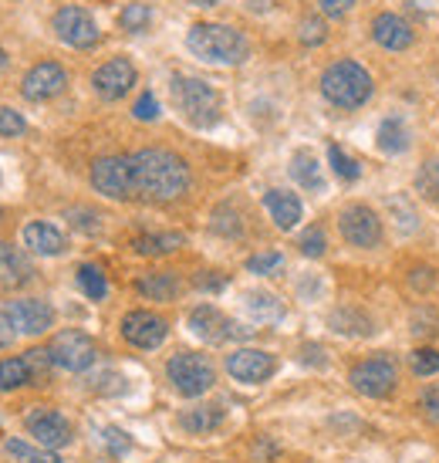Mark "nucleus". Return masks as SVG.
<instances>
[{
    "label": "nucleus",
    "instance_id": "20",
    "mask_svg": "<svg viewBox=\"0 0 439 463\" xmlns=\"http://www.w3.org/2000/svg\"><path fill=\"white\" fill-rule=\"evenodd\" d=\"M223 406H217V402H200V406H190V410L180 412V426L186 430V433H196V437H203V433H213V430H220V423H223Z\"/></svg>",
    "mask_w": 439,
    "mask_h": 463
},
{
    "label": "nucleus",
    "instance_id": "39",
    "mask_svg": "<svg viewBox=\"0 0 439 463\" xmlns=\"http://www.w3.org/2000/svg\"><path fill=\"white\" fill-rule=\"evenodd\" d=\"M68 220H71V227H78L81 233H95L102 227V217L98 213H91L85 206H75V210H68Z\"/></svg>",
    "mask_w": 439,
    "mask_h": 463
},
{
    "label": "nucleus",
    "instance_id": "14",
    "mask_svg": "<svg viewBox=\"0 0 439 463\" xmlns=\"http://www.w3.org/2000/svg\"><path fill=\"white\" fill-rule=\"evenodd\" d=\"M190 328H193L196 338H203L210 345H220V342H227V338H244V335H250L247 328H240V325L227 322L213 305H200V308L190 311Z\"/></svg>",
    "mask_w": 439,
    "mask_h": 463
},
{
    "label": "nucleus",
    "instance_id": "35",
    "mask_svg": "<svg viewBox=\"0 0 439 463\" xmlns=\"http://www.w3.org/2000/svg\"><path fill=\"white\" fill-rule=\"evenodd\" d=\"M328 159H332V169H335L341 180L351 183V180H359V176H362L359 163H355V159H351V156L345 153L341 146H328Z\"/></svg>",
    "mask_w": 439,
    "mask_h": 463
},
{
    "label": "nucleus",
    "instance_id": "5",
    "mask_svg": "<svg viewBox=\"0 0 439 463\" xmlns=\"http://www.w3.org/2000/svg\"><path fill=\"white\" fill-rule=\"evenodd\" d=\"M166 375L173 389L186 399H196L210 392L213 383H217V375H213V365H210L203 355H196V352H182V355H173L166 365Z\"/></svg>",
    "mask_w": 439,
    "mask_h": 463
},
{
    "label": "nucleus",
    "instance_id": "31",
    "mask_svg": "<svg viewBox=\"0 0 439 463\" xmlns=\"http://www.w3.org/2000/svg\"><path fill=\"white\" fill-rule=\"evenodd\" d=\"M7 453L14 463H61V457L44 447H27L24 439H7Z\"/></svg>",
    "mask_w": 439,
    "mask_h": 463
},
{
    "label": "nucleus",
    "instance_id": "28",
    "mask_svg": "<svg viewBox=\"0 0 439 463\" xmlns=\"http://www.w3.org/2000/svg\"><path fill=\"white\" fill-rule=\"evenodd\" d=\"M247 311H250L257 322H277V318L285 315V305L274 295H267V291H254V295H247Z\"/></svg>",
    "mask_w": 439,
    "mask_h": 463
},
{
    "label": "nucleus",
    "instance_id": "11",
    "mask_svg": "<svg viewBox=\"0 0 439 463\" xmlns=\"http://www.w3.org/2000/svg\"><path fill=\"white\" fill-rule=\"evenodd\" d=\"M24 430L34 437L38 447H44V450H58V447H68V443H71V426H68V420L61 412L44 410V406L27 412Z\"/></svg>",
    "mask_w": 439,
    "mask_h": 463
},
{
    "label": "nucleus",
    "instance_id": "23",
    "mask_svg": "<svg viewBox=\"0 0 439 463\" xmlns=\"http://www.w3.org/2000/svg\"><path fill=\"white\" fill-rule=\"evenodd\" d=\"M139 288V295L149 298V301H173V298L180 295V281L169 274V270H159V274H145L135 281Z\"/></svg>",
    "mask_w": 439,
    "mask_h": 463
},
{
    "label": "nucleus",
    "instance_id": "3",
    "mask_svg": "<svg viewBox=\"0 0 439 463\" xmlns=\"http://www.w3.org/2000/svg\"><path fill=\"white\" fill-rule=\"evenodd\" d=\"M173 105L180 109V116L193 126V129H210L220 122V91L193 75H176L169 85Z\"/></svg>",
    "mask_w": 439,
    "mask_h": 463
},
{
    "label": "nucleus",
    "instance_id": "47",
    "mask_svg": "<svg viewBox=\"0 0 439 463\" xmlns=\"http://www.w3.org/2000/svg\"><path fill=\"white\" fill-rule=\"evenodd\" d=\"M318 4H322V14H328V17H345L355 7V0H318Z\"/></svg>",
    "mask_w": 439,
    "mask_h": 463
},
{
    "label": "nucleus",
    "instance_id": "34",
    "mask_svg": "<svg viewBox=\"0 0 439 463\" xmlns=\"http://www.w3.org/2000/svg\"><path fill=\"white\" fill-rule=\"evenodd\" d=\"M281 268H285V254H277V250H260L254 258H247V270H250V274L271 278V274H277Z\"/></svg>",
    "mask_w": 439,
    "mask_h": 463
},
{
    "label": "nucleus",
    "instance_id": "6",
    "mask_svg": "<svg viewBox=\"0 0 439 463\" xmlns=\"http://www.w3.org/2000/svg\"><path fill=\"white\" fill-rule=\"evenodd\" d=\"M91 186L108 200H135L129 156H102L91 163Z\"/></svg>",
    "mask_w": 439,
    "mask_h": 463
},
{
    "label": "nucleus",
    "instance_id": "15",
    "mask_svg": "<svg viewBox=\"0 0 439 463\" xmlns=\"http://www.w3.org/2000/svg\"><path fill=\"white\" fill-rule=\"evenodd\" d=\"M274 355L271 352H260V348H240L227 359V373L237 379V383H247V386H257L264 379L274 375Z\"/></svg>",
    "mask_w": 439,
    "mask_h": 463
},
{
    "label": "nucleus",
    "instance_id": "10",
    "mask_svg": "<svg viewBox=\"0 0 439 463\" xmlns=\"http://www.w3.org/2000/svg\"><path fill=\"white\" fill-rule=\"evenodd\" d=\"M54 34L71 44V48H95L98 44V24H95V17H91L85 7H75V4H68L61 11L54 14Z\"/></svg>",
    "mask_w": 439,
    "mask_h": 463
},
{
    "label": "nucleus",
    "instance_id": "36",
    "mask_svg": "<svg viewBox=\"0 0 439 463\" xmlns=\"http://www.w3.org/2000/svg\"><path fill=\"white\" fill-rule=\"evenodd\" d=\"M416 186H419V194L439 203V159H429L426 166L419 169V176H416Z\"/></svg>",
    "mask_w": 439,
    "mask_h": 463
},
{
    "label": "nucleus",
    "instance_id": "7",
    "mask_svg": "<svg viewBox=\"0 0 439 463\" xmlns=\"http://www.w3.org/2000/svg\"><path fill=\"white\" fill-rule=\"evenodd\" d=\"M51 362L58 365V369H65V373H85V369H91V362H95V355H98V348H95V342H91L85 332H61L54 335L51 342Z\"/></svg>",
    "mask_w": 439,
    "mask_h": 463
},
{
    "label": "nucleus",
    "instance_id": "45",
    "mask_svg": "<svg viewBox=\"0 0 439 463\" xmlns=\"http://www.w3.org/2000/svg\"><path fill=\"white\" fill-rule=\"evenodd\" d=\"M419 410L426 412V420L439 423V383L423 389V396H419Z\"/></svg>",
    "mask_w": 439,
    "mask_h": 463
},
{
    "label": "nucleus",
    "instance_id": "48",
    "mask_svg": "<svg viewBox=\"0 0 439 463\" xmlns=\"http://www.w3.org/2000/svg\"><path fill=\"white\" fill-rule=\"evenodd\" d=\"M409 281H413L416 291H423V288H433V270H429V268H416Z\"/></svg>",
    "mask_w": 439,
    "mask_h": 463
},
{
    "label": "nucleus",
    "instance_id": "18",
    "mask_svg": "<svg viewBox=\"0 0 439 463\" xmlns=\"http://www.w3.org/2000/svg\"><path fill=\"white\" fill-rule=\"evenodd\" d=\"M372 38L386 48V52H406L413 44V24L399 17V14H378L372 21Z\"/></svg>",
    "mask_w": 439,
    "mask_h": 463
},
{
    "label": "nucleus",
    "instance_id": "1",
    "mask_svg": "<svg viewBox=\"0 0 439 463\" xmlns=\"http://www.w3.org/2000/svg\"><path fill=\"white\" fill-rule=\"evenodd\" d=\"M132 194L145 203H169L190 190V166L169 149H139L129 156Z\"/></svg>",
    "mask_w": 439,
    "mask_h": 463
},
{
    "label": "nucleus",
    "instance_id": "52",
    "mask_svg": "<svg viewBox=\"0 0 439 463\" xmlns=\"http://www.w3.org/2000/svg\"><path fill=\"white\" fill-rule=\"evenodd\" d=\"M7 68V54H4V48H0V71Z\"/></svg>",
    "mask_w": 439,
    "mask_h": 463
},
{
    "label": "nucleus",
    "instance_id": "26",
    "mask_svg": "<svg viewBox=\"0 0 439 463\" xmlns=\"http://www.w3.org/2000/svg\"><path fill=\"white\" fill-rule=\"evenodd\" d=\"M291 176H294L304 190H322V186H324L322 169H318V159H314V153H308V149L294 153V159H291Z\"/></svg>",
    "mask_w": 439,
    "mask_h": 463
},
{
    "label": "nucleus",
    "instance_id": "16",
    "mask_svg": "<svg viewBox=\"0 0 439 463\" xmlns=\"http://www.w3.org/2000/svg\"><path fill=\"white\" fill-rule=\"evenodd\" d=\"M166 322L159 315H153V311H129L122 318V335L135 348H159L166 342Z\"/></svg>",
    "mask_w": 439,
    "mask_h": 463
},
{
    "label": "nucleus",
    "instance_id": "33",
    "mask_svg": "<svg viewBox=\"0 0 439 463\" xmlns=\"http://www.w3.org/2000/svg\"><path fill=\"white\" fill-rule=\"evenodd\" d=\"M149 21H153V11H149L145 4H126V11L118 14V24L126 27V31H132V34L145 31Z\"/></svg>",
    "mask_w": 439,
    "mask_h": 463
},
{
    "label": "nucleus",
    "instance_id": "12",
    "mask_svg": "<svg viewBox=\"0 0 439 463\" xmlns=\"http://www.w3.org/2000/svg\"><path fill=\"white\" fill-rule=\"evenodd\" d=\"M65 85H68L65 68L54 65V61H41V65H34L24 75L21 91H24L27 102H48V99H54V95H61Z\"/></svg>",
    "mask_w": 439,
    "mask_h": 463
},
{
    "label": "nucleus",
    "instance_id": "4",
    "mask_svg": "<svg viewBox=\"0 0 439 463\" xmlns=\"http://www.w3.org/2000/svg\"><path fill=\"white\" fill-rule=\"evenodd\" d=\"M322 95L338 109H362L372 95V75L359 61H335L322 75Z\"/></svg>",
    "mask_w": 439,
    "mask_h": 463
},
{
    "label": "nucleus",
    "instance_id": "44",
    "mask_svg": "<svg viewBox=\"0 0 439 463\" xmlns=\"http://www.w3.org/2000/svg\"><path fill=\"white\" fill-rule=\"evenodd\" d=\"M413 332L416 335H439V315L433 308H423L413 315Z\"/></svg>",
    "mask_w": 439,
    "mask_h": 463
},
{
    "label": "nucleus",
    "instance_id": "46",
    "mask_svg": "<svg viewBox=\"0 0 439 463\" xmlns=\"http://www.w3.org/2000/svg\"><path fill=\"white\" fill-rule=\"evenodd\" d=\"M105 447L116 453V457H122V453H129L132 439H129V433H122V430H116V426H108V430H105Z\"/></svg>",
    "mask_w": 439,
    "mask_h": 463
},
{
    "label": "nucleus",
    "instance_id": "30",
    "mask_svg": "<svg viewBox=\"0 0 439 463\" xmlns=\"http://www.w3.org/2000/svg\"><path fill=\"white\" fill-rule=\"evenodd\" d=\"M78 288H81V295L91 298V301H102L108 295V281H105L102 268H95V264H81L78 268Z\"/></svg>",
    "mask_w": 439,
    "mask_h": 463
},
{
    "label": "nucleus",
    "instance_id": "41",
    "mask_svg": "<svg viewBox=\"0 0 439 463\" xmlns=\"http://www.w3.org/2000/svg\"><path fill=\"white\" fill-rule=\"evenodd\" d=\"M324 38H328V27H324L322 17H304L301 21V41L304 44H322Z\"/></svg>",
    "mask_w": 439,
    "mask_h": 463
},
{
    "label": "nucleus",
    "instance_id": "50",
    "mask_svg": "<svg viewBox=\"0 0 439 463\" xmlns=\"http://www.w3.org/2000/svg\"><path fill=\"white\" fill-rule=\"evenodd\" d=\"M196 288H200V291H220V288H223V278H213V274H200V278H196Z\"/></svg>",
    "mask_w": 439,
    "mask_h": 463
},
{
    "label": "nucleus",
    "instance_id": "22",
    "mask_svg": "<svg viewBox=\"0 0 439 463\" xmlns=\"http://www.w3.org/2000/svg\"><path fill=\"white\" fill-rule=\"evenodd\" d=\"M264 206H267V213H271V220L281 231H291L301 220V200L294 194H287V190H267Z\"/></svg>",
    "mask_w": 439,
    "mask_h": 463
},
{
    "label": "nucleus",
    "instance_id": "17",
    "mask_svg": "<svg viewBox=\"0 0 439 463\" xmlns=\"http://www.w3.org/2000/svg\"><path fill=\"white\" fill-rule=\"evenodd\" d=\"M7 318H11L14 332L44 335L54 325V311H51V305H48V301L24 298V301H11V305H7Z\"/></svg>",
    "mask_w": 439,
    "mask_h": 463
},
{
    "label": "nucleus",
    "instance_id": "38",
    "mask_svg": "<svg viewBox=\"0 0 439 463\" xmlns=\"http://www.w3.org/2000/svg\"><path fill=\"white\" fill-rule=\"evenodd\" d=\"M297 247H301V254L304 258H322L324 254V231L322 227H308V231L301 233V241H297Z\"/></svg>",
    "mask_w": 439,
    "mask_h": 463
},
{
    "label": "nucleus",
    "instance_id": "9",
    "mask_svg": "<svg viewBox=\"0 0 439 463\" xmlns=\"http://www.w3.org/2000/svg\"><path fill=\"white\" fill-rule=\"evenodd\" d=\"M349 383L355 386V392H362V396L382 399L396 389V383H399V369H396V362L392 359H369V362H359V365L351 369Z\"/></svg>",
    "mask_w": 439,
    "mask_h": 463
},
{
    "label": "nucleus",
    "instance_id": "25",
    "mask_svg": "<svg viewBox=\"0 0 439 463\" xmlns=\"http://www.w3.org/2000/svg\"><path fill=\"white\" fill-rule=\"evenodd\" d=\"M378 149L388 156H399L409 149V129H406L402 118H386L378 126Z\"/></svg>",
    "mask_w": 439,
    "mask_h": 463
},
{
    "label": "nucleus",
    "instance_id": "40",
    "mask_svg": "<svg viewBox=\"0 0 439 463\" xmlns=\"http://www.w3.org/2000/svg\"><path fill=\"white\" fill-rule=\"evenodd\" d=\"M213 231L227 233V237H237V233H240V220H237V213H233L230 206H220L217 213H213Z\"/></svg>",
    "mask_w": 439,
    "mask_h": 463
},
{
    "label": "nucleus",
    "instance_id": "21",
    "mask_svg": "<svg viewBox=\"0 0 439 463\" xmlns=\"http://www.w3.org/2000/svg\"><path fill=\"white\" fill-rule=\"evenodd\" d=\"M31 274H34V268L17 247L0 244V284L4 288H21V284L31 281Z\"/></svg>",
    "mask_w": 439,
    "mask_h": 463
},
{
    "label": "nucleus",
    "instance_id": "42",
    "mask_svg": "<svg viewBox=\"0 0 439 463\" xmlns=\"http://www.w3.org/2000/svg\"><path fill=\"white\" fill-rule=\"evenodd\" d=\"M27 122L21 118V112H14V109H0V136H24Z\"/></svg>",
    "mask_w": 439,
    "mask_h": 463
},
{
    "label": "nucleus",
    "instance_id": "29",
    "mask_svg": "<svg viewBox=\"0 0 439 463\" xmlns=\"http://www.w3.org/2000/svg\"><path fill=\"white\" fill-rule=\"evenodd\" d=\"M332 328L341 335H372V318L355 308H341L332 315Z\"/></svg>",
    "mask_w": 439,
    "mask_h": 463
},
{
    "label": "nucleus",
    "instance_id": "32",
    "mask_svg": "<svg viewBox=\"0 0 439 463\" xmlns=\"http://www.w3.org/2000/svg\"><path fill=\"white\" fill-rule=\"evenodd\" d=\"M24 359H27V369H31V386H44L54 365L51 352L48 348H31V352H24Z\"/></svg>",
    "mask_w": 439,
    "mask_h": 463
},
{
    "label": "nucleus",
    "instance_id": "43",
    "mask_svg": "<svg viewBox=\"0 0 439 463\" xmlns=\"http://www.w3.org/2000/svg\"><path fill=\"white\" fill-rule=\"evenodd\" d=\"M132 116L139 118V122H155V118H159V102H155L153 91L139 95V102L132 105Z\"/></svg>",
    "mask_w": 439,
    "mask_h": 463
},
{
    "label": "nucleus",
    "instance_id": "2",
    "mask_svg": "<svg viewBox=\"0 0 439 463\" xmlns=\"http://www.w3.org/2000/svg\"><path fill=\"white\" fill-rule=\"evenodd\" d=\"M186 48L207 65H244L250 54L244 34L227 24H193L186 34Z\"/></svg>",
    "mask_w": 439,
    "mask_h": 463
},
{
    "label": "nucleus",
    "instance_id": "49",
    "mask_svg": "<svg viewBox=\"0 0 439 463\" xmlns=\"http://www.w3.org/2000/svg\"><path fill=\"white\" fill-rule=\"evenodd\" d=\"M14 342V325L7 318V311H0V348H7Z\"/></svg>",
    "mask_w": 439,
    "mask_h": 463
},
{
    "label": "nucleus",
    "instance_id": "51",
    "mask_svg": "<svg viewBox=\"0 0 439 463\" xmlns=\"http://www.w3.org/2000/svg\"><path fill=\"white\" fill-rule=\"evenodd\" d=\"M193 4H200V7H213V4H220V0H193Z\"/></svg>",
    "mask_w": 439,
    "mask_h": 463
},
{
    "label": "nucleus",
    "instance_id": "19",
    "mask_svg": "<svg viewBox=\"0 0 439 463\" xmlns=\"http://www.w3.org/2000/svg\"><path fill=\"white\" fill-rule=\"evenodd\" d=\"M24 244L34 250V254H44V258H58L65 250V233L58 231L54 223H44V220H34L24 227Z\"/></svg>",
    "mask_w": 439,
    "mask_h": 463
},
{
    "label": "nucleus",
    "instance_id": "37",
    "mask_svg": "<svg viewBox=\"0 0 439 463\" xmlns=\"http://www.w3.org/2000/svg\"><path fill=\"white\" fill-rule=\"evenodd\" d=\"M409 362H413L416 375H436L439 373V352L436 348H416L413 355H409Z\"/></svg>",
    "mask_w": 439,
    "mask_h": 463
},
{
    "label": "nucleus",
    "instance_id": "8",
    "mask_svg": "<svg viewBox=\"0 0 439 463\" xmlns=\"http://www.w3.org/2000/svg\"><path fill=\"white\" fill-rule=\"evenodd\" d=\"M338 231H341V237H345L351 247L369 250V247H378V241H382V220H378V213L369 210V206L351 203L341 210Z\"/></svg>",
    "mask_w": 439,
    "mask_h": 463
},
{
    "label": "nucleus",
    "instance_id": "13",
    "mask_svg": "<svg viewBox=\"0 0 439 463\" xmlns=\"http://www.w3.org/2000/svg\"><path fill=\"white\" fill-rule=\"evenodd\" d=\"M91 85H95V91L102 95L105 102H118L135 85V65L129 58H112L91 75Z\"/></svg>",
    "mask_w": 439,
    "mask_h": 463
},
{
    "label": "nucleus",
    "instance_id": "27",
    "mask_svg": "<svg viewBox=\"0 0 439 463\" xmlns=\"http://www.w3.org/2000/svg\"><path fill=\"white\" fill-rule=\"evenodd\" d=\"M31 386V369H27V359H4L0 362V392H11V389Z\"/></svg>",
    "mask_w": 439,
    "mask_h": 463
},
{
    "label": "nucleus",
    "instance_id": "24",
    "mask_svg": "<svg viewBox=\"0 0 439 463\" xmlns=\"http://www.w3.org/2000/svg\"><path fill=\"white\" fill-rule=\"evenodd\" d=\"M182 244H186V237H182V233H143V237H135V241H132L135 254H143V258L173 254V250H180Z\"/></svg>",
    "mask_w": 439,
    "mask_h": 463
}]
</instances>
